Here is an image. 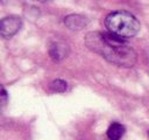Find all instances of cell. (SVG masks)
Instances as JSON below:
<instances>
[{
  "instance_id": "obj_7",
  "label": "cell",
  "mask_w": 149,
  "mask_h": 140,
  "mask_svg": "<svg viewBox=\"0 0 149 140\" xmlns=\"http://www.w3.org/2000/svg\"><path fill=\"white\" fill-rule=\"evenodd\" d=\"M50 89L54 91V92H58V93H62L64 91H66L68 89V84L65 80L63 79H55L50 83Z\"/></svg>"
},
{
  "instance_id": "obj_9",
  "label": "cell",
  "mask_w": 149,
  "mask_h": 140,
  "mask_svg": "<svg viewBox=\"0 0 149 140\" xmlns=\"http://www.w3.org/2000/svg\"><path fill=\"white\" fill-rule=\"evenodd\" d=\"M37 1H41V2H44V1H48V0H37Z\"/></svg>"
},
{
  "instance_id": "obj_1",
  "label": "cell",
  "mask_w": 149,
  "mask_h": 140,
  "mask_svg": "<svg viewBox=\"0 0 149 140\" xmlns=\"http://www.w3.org/2000/svg\"><path fill=\"white\" fill-rule=\"evenodd\" d=\"M85 44L90 50L118 66L132 68L137 61L136 51L127 44L126 38L111 32H91L86 34Z\"/></svg>"
},
{
  "instance_id": "obj_6",
  "label": "cell",
  "mask_w": 149,
  "mask_h": 140,
  "mask_svg": "<svg viewBox=\"0 0 149 140\" xmlns=\"http://www.w3.org/2000/svg\"><path fill=\"white\" fill-rule=\"evenodd\" d=\"M125 126L119 123H113L107 130V136L109 140H120L125 134Z\"/></svg>"
},
{
  "instance_id": "obj_4",
  "label": "cell",
  "mask_w": 149,
  "mask_h": 140,
  "mask_svg": "<svg viewBox=\"0 0 149 140\" xmlns=\"http://www.w3.org/2000/svg\"><path fill=\"white\" fill-rule=\"evenodd\" d=\"M87 23L88 20L80 14H70L64 18V24L70 30H74V32L81 30L87 26Z\"/></svg>"
},
{
  "instance_id": "obj_3",
  "label": "cell",
  "mask_w": 149,
  "mask_h": 140,
  "mask_svg": "<svg viewBox=\"0 0 149 140\" xmlns=\"http://www.w3.org/2000/svg\"><path fill=\"white\" fill-rule=\"evenodd\" d=\"M22 27L21 18L16 15L6 16L0 20V35L5 38H10L14 36Z\"/></svg>"
},
{
  "instance_id": "obj_2",
  "label": "cell",
  "mask_w": 149,
  "mask_h": 140,
  "mask_svg": "<svg viewBox=\"0 0 149 140\" xmlns=\"http://www.w3.org/2000/svg\"><path fill=\"white\" fill-rule=\"evenodd\" d=\"M105 26L108 32L123 38L133 37L140 30L139 20L133 14L125 10L109 13L105 19Z\"/></svg>"
},
{
  "instance_id": "obj_8",
  "label": "cell",
  "mask_w": 149,
  "mask_h": 140,
  "mask_svg": "<svg viewBox=\"0 0 149 140\" xmlns=\"http://www.w3.org/2000/svg\"><path fill=\"white\" fill-rule=\"evenodd\" d=\"M8 102V96H7V91L5 90V88L0 84V111H2Z\"/></svg>"
},
{
  "instance_id": "obj_10",
  "label": "cell",
  "mask_w": 149,
  "mask_h": 140,
  "mask_svg": "<svg viewBox=\"0 0 149 140\" xmlns=\"http://www.w3.org/2000/svg\"><path fill=\"white\" fill-rule=\"evenodd\" d=\"M148 136H149V133H148Z\"/></svg>"
},
{
  "instance_id": "obj_5",
  "label": "cell",
  "mask_w": 149,
  "mask_h": 140,
  "mask_svg": "<svg viewBox=\"0 0 149 140\" xmlns=\"http://www.w3.org/2000/svg\"><path fill=\"white\" fill-rule=\"evenodd\" d=\"M69 46L64 42H52L49 47V56L51 57V60H54L55 62H59L63 58H65L69 55Z\"/></svg>"
}]
</instances>
